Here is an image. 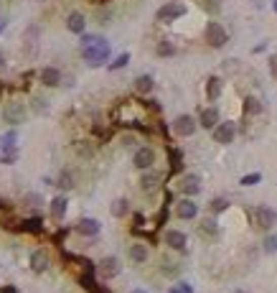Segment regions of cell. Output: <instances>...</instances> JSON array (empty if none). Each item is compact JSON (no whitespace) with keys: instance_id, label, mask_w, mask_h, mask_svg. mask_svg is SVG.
Instances as JSON below:
<instances>
[{"instance_id":"1","label":"cell","mask_w":277,"mask_h":293,"mask_svg":"<svg viewBox=\"0 0 277 293\" xmlns=\"http://www.w3.org/2000/svg\"><path fill=\"white\" fill-rule=\"evenodd\" d=\"M82 56H84V61L94 69V67H102L107 59H110V44L102 39L99 44H94V46H89V49H82Z\"/></svg>"},{"instance_id":"2","label":"cell","mask_w":277,"mask_h":293,"mask_svg":"<svg viewBox=\"0 0 277 293\" xmlns=\"http://www.w3.org/2000/svg\"><path fill=\"white\" fill-rule=\"evenodd\" d=\"M203 39H206V44H209L211 49H221V46L229 41V34H226V28H224L219 21H209V23H206V31H203Z\"/></svg>"},{"instance_id":"3","label":"cell","mask_w":277,"mask_h":293,"mask_svg":"<svg viewBox=\"0 0 277 293\" xmlns=\"http://www.w3.org/2000/svg\"><path fill=\"white\" fill-rule=\"evenodd\" d=\"M186 6L183 3H178V0H170V3H165L163 8H158V13H155V21H160V23H170V21H178V18H183L186 16Z\"/></svg>"},{"instance_id":"4","label":"cell","mask_w":277,"mask_h":293,"mask_svg":"<svg viewBox=\"0 0 277 293\" xmlns=\"http://www.w3.org/2000/svg\"><path fill=\"white\" fill-rule=\"evenodd\" d=\"M26 115H28L26 102L13 100V102H8V105L3 107V120H6V122H11L13 127H16V125H21V122H26Z\"/></svg>"},{"instance_id":"5","label":"cell","mask_w":277,"mask_h":293,"mask_svg":"<svg viewBox=\"0 0 277 293\" xmlns=\"http://www.w3.org/2000/svg\"><path fill=\"white\" fill-rule=\"evenodd\" d=\"M196 127H198V120H196L193 115H178V117L173 120V133H176L178 138H191V135L196 133Z\"/></svg>"},{"instance_id":"6","label":"cell","mask_w":277,"mask_h":293,"mask_svg":"<svg viewBox=\"0 0 277 293\" xmlns=\"http://www.w3.org/2000/svg\"><path fill=\"white\" fill-rule=\"evenodd\" d=\"M252 219H254V227H257V230H264V232H267V230L277 222V214H274L269 207H254V209H252Z\"/></svg>"},{"instance_id":"7","label":"cell","mask_w":277,"mask_h":293,"mask_svg":"<svg viewBox=\"0 0 277 293\" xmlns=\"http://www.w3.org/2000/svg\"><path fill=\"white\" fill-rule=\"evenodd\" d=\"M97 275H99L102 280H112V278H117V275H120V260H117L115 255L102 257V260L97 263Z\"/></svg>"},{"instance_id":"8","label":"cell","mask_w":277,"mask_h":293,"mask_svg":"<svg viewBox=\"0 0 277 293\" xmlns=\"http://www.w3.org/2000/svg\"><path fill=\"white\" fill-rule=\"evenodd\" d=\"M178 191L183 194V197H196V194H201V176L198 174H183L181 176V181H178Z\"/></svg>"},{"instance_id":"9","label":"cell","mask_w":277,"mask_h":293,"mask_svg":"<svg viewBox=\"0 0 277 293\" xmlns=\"http://www.w3.org/2000/svg\"><path fill=\"white\" fill-rule=\"evenodd\" d=\"M234 138H236V125H234L231 120L219 122V125L214 127V140H216L219 145H229V143H234Z\"/></svg>"},{"instance_id":"10","label":"cell","mask_w":277,"mask_h":293,"mask_svg":"<svg viewBox=\"0 0 277 293\" xmlns=\"http://www.w3.org/2000/svg\"><path fill=\"white\" fill-rule=\"evenodd\" d=\"M153 164H155V151L150 148V145H143V148L135 151V156H132V166L135 169L148 171V169H153Z\"/></svg>"},{"instance_id":"11","label":"cell","mask_w":277,"mask_h":293,"mask_svg":"<svg viewBox=\"0 0 277 293\" xmlns=\"http://www.w3.org/2000/svg\"><path fill=\"white\" fill-rule=\"evenodd\" d=\"M176 217H178V219H196V217H198V204H196L191 197H183V199L176 204Z\"/></svg>"},{"instance_id":"12","label":"cell","mask_w":277,"mask_h":293,"mask_svg":"<svg viewBox=\"0 0 277 293\" xmlns=\"http://www.w3.org/2000/svg\"><path fill=\"white\" fill-rule=\"evenodd\" d=\"M74 230H77L82 237H97L99 230H102V224H99L94 217H82V219L74 224Z\"/></svg>"},{"instance_id":"13","label":"cell","mask_w":277,"mask_h":293,"mask_svg":"<svg viewBox=\"0 0 277 293\" xmlns=\"http://www.w3.org/2000/svg\"><path fill=\"white\" fill-rule=\"evenodd\" d=\"M165 245H168L170 250H176V252H186L188 237H186V232H181V230H168V232H165Z\"/></svg>"},{"instance_id":"14","label":"cell","mask_w":277,"mask_h":293,"mask_svg":"<svg viewBox=\"0 0 277 293\" xmlns=\"http://www.w3.org/2000/svg\"><path fill=\"white\" fill-rule=\"evenodd\" d=\"M31 270L33 273H46L49 270V265H51V257H49V252L44 250V247H39V250H33L31 252Z\"/></svg>"},{"instance_id":"15","label":"cell","mask_w":277,"mask_h":293,"mask_svg":"<svg viewBox=\"0 0 277 293\" xmlns=\"http://www.w3.org/2000/svg\"><path fill=\"white\" fill-rule=\"evenodd\" d=\"M219 122H221V115H219V110H216V107H203V110L198 112V125H201V127L214 130Z\"/></svg>"},{"instance_id":"16","label":"cell","mask_w":277,"mask_h":293,"mask_svg":"<svg viewBox=\"0 0 277 293\" xmlns=\"http://www.w3.org/2000/svg\"><path fill=\"white\" fill-rule=\"evenodd\" d=\"M66 28H69L72 34H77V36L87 34V18H84V13H79V11H72V13L66 16Z\"/></svg>"},{"instance_id":"17","label":"cell","mask_w":277,"mask_h":293,"mask_svg":"<svg viewBox=\"0 0 277 293\" xmlns=\"http://www.w3.org/2000/svg\"><path fill=\"white\" fill-rule=\"evenodd\" d=\"M160 181H163V174L148 169V171H143V176H140V189H143V191H155V189L160 186Z\"/></svg>"},{"instance_id":"18","label":"cell","mask_w":277,"mask_h":293,"mask_svg":"<svg viewBox=\"0 0 277 293\" xmlns=\"http://www.w3.org/2000/svg\"><path fill=\"white\" fill-rule=\"evenodd\" d=\"M49 212H51V219H54V222H64V217H66V212H69V202H66V197H56V199H51Z\"/></svg>"},{"instance_id":"19","label":"cell","mask_w":277,"mask_h":293,"mask_svg":"<svg viewBox=\"0 0 277 293\" xmlns=\"http://www.w3.org/2000/svg\"><path fill=\"white\" fill-rule=\"evenodd\" d=\"M39 79H41V84H46V87H59L61 84V72L56 69V67H44L41 72H39Z\"/></svg>"},{"instance_id":"20","label":"cell","mask_w":277,"mask_h":293,"mask_svg":"<svg viewBox=\"0 0 277 293\" xmlns=\"http://www.w3.org/2000/svg\"><path fill=\"white\" fill-rule=\"evenodd\" d=\"M127 255H130V260H132V263L143 265V263L150 257V250H148V245H145V242H132V245L127 247Z\"/></svg>"},{"instance_id":"21","label":"cell","mask_w":277,"mask_h":293,"mask_svg":"<svg viewBox=\"0 0 277 293\" xmlns=\"http://www.w3.org/2000/svg\"><path fill=\"white\" fill-rule=\"evenodd\" d=\"M132 87H135V92H137V94H150V92H153V87H155V79H153L150 74H140V77H135Z\"/></svg>"},{"instance_id":"22","label":"cell","mask_w":277,"mask_h":293,"mask_svg":"<svg viewBox=\"0 0 277 293\" xmlns=\"http://www.w3.org/2000/svg\"><path fill=\"white\" fill-rule=\"evenodd\" d=\"M221 89H224V79H221V77H209V79H206V97H209L211 102L221 97Z\"/></svg>"},{"instance_id":"23","label":"cell","mask_w":277,"mask_h":293,"mask_svg":"<svg viewBox=\"0 0 277 293\" xmlns=\"http://www.w3.org/2000/svg\"><path fill=\"white\" fill-rule=\"evenodd\" d=\"M110 212H112L115 219H125V217L130 214V202H127V199H115V202L110 204Z\"/></svg>"},{"instance_id":"24","label":"cell","mask_w":277,"mask_h":293,"mask_svg":"<svg viewBox=\"0 0 277 293\" xmlns=\"http://www.w3.org/2000/svg\"><path fill=\"white\" fill-rule=\"evenodd\" d=\"M54 186H59L61 191H72V189L77 186V179H74V174H72V171H61Z\"/></svg>"},{"instance_id":"25","label":"cell","mask_w":277,"mask_h":293,"mask_svg":"<svg viewBox=\"0 0 277 293\" xmlns=\"http://www.w3.org/2000/svg\"><path fill=\"white\" fill-rule=\"evenodd\" d=\"M16 140H18L16 130H11V133H6L3 138H0V148H3V153H13L16 151Z\"/></svg>"},{"instance_id":"26","label":"cell","mask_w":277,"mask_h":293,"mask_svg":"<svg viewBox=\"0 0 277 293\" xmlns=\"http://www.w3.org/2000/svg\"><path fill=\"white\" fill-rule=\"evenodd\" d=\"M198 232H201V237H216L219 235V224H216V219H203L201 224H198Z\"/></svg>"},{"instance_id":"27","label":"cell","mask_w":277,"mask_h":293,"mask_svg":"<svg viewBox=\"0 0 277 293\" xmlns=\"http://www.w3.org/2000/svg\"><path fill=\"white\" fill-rule=\"evenodd\" d=\"M21 227H23V232H31V235H39V232L44 230V222H41L39 217H31V219H23V222H21Z\"/></svg>"},{"instance_id":"28","label":"cell","mask_w":277,"mask_h":293,"mask_svg":"<svg viewBox=\"0 0 277 293\" xmlns=\"http://www.w3.org/2000/svg\"><path fill=\"white\" fill-rule=\"evenodd\" d=\"M262 112V102L257 97H247L244 100V115H259Z\"/></svg>"},{"instance_id":"29","label":"cell","mask_w":277,"mask_h":293,"mask_svg":"<svg viewBox=\"0 0 277 293\" xmlns=\"http://www.w3.org/2000/svg\"><path fill=\"white\" fill-rule=\"evenodd\" d=\"M44 204V197L41 194H36V191H31V194H23V207H28V209H36V207H41Z\"/></svg>"},{"instance_id":"30","label":"cell","mask_w":277,"mask_h":293,"mask_svg":"<svg viewBox=\"0 0 277 293\" xmlns=\"http://www.w3.org/2000/svg\"><path fill=\"white\" fill-rule=\"evenodd\" d=\"M209 209H211L214 214H221V212H226V209H229V202H226L224 197H216V199H211Z\"/></svg>"},{"instance_id":"31","label":"cell","mask_w":277,"mask_h":293,"mask_svg":"<svg viewBox=\"0 0 277 293\" xmlns=\"http://www.w3.org/2000/svg\"><path fill=\"white\" fill-rule=\"evenodd\" d=\"M262 250H264L267 255H274V252H277V235H267V237L262 240Z\"/></svg>"},{"instance_id":"32","label":"cell","mask_w":277,"mask_h":293,"mask_svg":"<svg viewBox=\"0 0 277 293\" xmlns=\"http://www.w3.org/2000/svg\"><path fill=\"white\" fill-rule=\"evenodd\" d=\"M158 56H173L176 54V46L170 41H158V49H155Z\"/></svg>"},{"instance_id":"33","label":"cell","mask_w":277,"mask_h":293,"mask_svg":"<svg viewBox=\"0 0 277 293\" xmlns=\"http://www.w3.org/2000/svg\"><path fill=\"white\" fill-rule=\"evenodd\" d=\"M201 8H203L206 13L216 16V13L221 11V0H201Z\"/></svg>"},{"instance_id":"34","label":"cell","mask_w":277,"mask_h":293,"mask_svg":"<svg viewBox=\"0 0 277 293\" xmlns=\"http://www.w3.org/2000/svg\"><path fill=\"white\" fill-rule=\"evenodd\" d=\"M127 64H130V54L125 51V54H120V56H117V59H115V61L110 64V72H117V69L127 67Z\"/></svg>"},{"instance_id":"35","label":"cell","mask_w":277,"mask_h":293,"mask_svg":"<svg viewBox=\"0 0 277 293\" xmlns=\"http://www.w3.org/2000/svg\"><path fill=\"white\" fill-rule=\"evenodd\" d=\"M99 41H102V36H97V34H82V49H89Z\"/></svg>"},{"instance_id":"36","label":"cell","mask_w":277,"mask_h":293,"mask_svg":"<svg viewBox=\"0 0 277 293\" xmlns=\"http://www.w3.org/2000/svg\"><path fill=\"white\" fill-rule=\"evenodd\" d=\"M97 23H99V26H110V23H112V11H107V8L102 11V8H99V11H97Z\"/></svg>"},{"instance_id":"37","label":"cell","mask_w":277,"mask_h":293,"mask_svg":"<svg viewBox=\"0 0 277 293\" xmlns=\"http://www.w3.org/2000/svg\"><path fill=\"white\" fill-rule=\"evenodd\" d=\"M259 181H262V174H257V171H254V174L241 176V181H239V184H241V186H254V184H259Z\"/></svg>"},{"instance_id":"38","label":"cell","mask_w":277,"mask_h":293,"mask_svg":"<svg viewBox=\"0 0 277 293\" xmlns=\"http://www.w3.org/2000/svg\"><path fill=\"white\" fill-rule=\"evenodd\" d=\"M181 166H183V164H181V153L173 151V153H170V171H181Z\"/></svg>"},{"instance_id":"39","label":"cell","mask_w":277,"mask_h":293,"mask_svg":"<svg viewBox=\"0 0 277 293\" xmlns=\"http://www.w3.org/2000/svg\"><path fill=\"white\" fill-rule=\"evenodd\" d=\"M120 143H122V145H125V148H132V145H135V143H137V138H135V135H132V133H125V135H122V138H120Z\"/></svg>"},{"instance_id":"40","label":"cell","mask_w":277,"mask_h":293,"mask_svg":"<svg viewBox=\"0 0 277 293\" xmlns=\"http://www.w3.org/2000/svg\"><path fill=\"white\" fill-rule=\"evenodd\" d=\"M163 273H165V275H176V273H178V263H168V260H163Z\"/></svg>"},{"instance_id":"41","label":"cell","mask_w":277,"mask_h":293,"mask_svg":"<svg viewBox=\"0 0 277 293\" xmlns=\"http://www.w3.org/2000/svg\"><path fill=\"white\" fill-rule=\"evenodd\" d=\"M33 102H36V110H39V112H46V110H49V100H41V97H39V100H33Z\"/></svg>"},{"instance_id":"42","label":"cell","mask_w":277,"mask_h":293,"mask_svg":"<svg viewBox=\"0 0 277 293\" xmlns=\"http://www.w3.org/2000/svg\"><path fill=\"white\" fill-rule=\"evenodd\" d=\"M269 74L277 79V54H274V56H269Z\"/></svg>"},{"instance_id":"43","label":"cell","mask_w":277,"mask_h":293,"mask_svg":"<svg viewBox=\"0 0 277 293\" xmlns=\"http://www.w3.org/2000/svg\"><path fill=\"white\" fill-rule=\"evenodd\" d=\"M178 290L181 293H193V285L191 283H178Z\"/></svg>"},{"instance_id":"44","label":"cell","mask_w":277,"mask_h":293,"mask_svg":"<svg viewBox=\"0 0 277 293\" xmlns=\"http://www.w3.org/2000/svg\"><path fill=\"white\" fill-rule=\"evenodd\" d=\"M6 69V56H3V51H0V72Z\"/></svg>"},{"instance_id":"45","label":"cell","mask_w":277,"mask_h":293,"mask_svg":"<svg viewBox=\"0 0 277 293\" xmlns=\"http://www.w3.org/2000/svg\"><path fill=\"white\" fill-rule=\"evenodd\" d=\"M272 11L277 13V0H272Z\"/></svg>"},{"instance_id":"46","label":"cell","mask_w":277,"mask_h":293,"mask_svg":"<svg viewBox=\"0 0 277 293\" xmlns=\"http://www.w3.org/2000/svg\"><path fill=\"white\" fill-rule=\"evenodd\" d=\"M168 293H181V290H178V288H170V290H168Z\"/></svg>"},{"instance_id":"47","label":"cell","mask_w":277,"mask_h":293,"mask_svg":"<svg viewBox=\"0 0 277 293\" xmlns=\"http://www.w3.org/2000/svg\"><path fill=\"white\" fill-rule=\"evenodd\" d=\"M132 293H145V290H143V288H135V290H132Z\"/></svg>"},{"instance_id":"48","label":"cell","mask_w":277,"mask_h":293,"mask_svg":"<svg viewBox=\"0 0 277 293\" xmlns=\"http://www.w3.org/2000/svg\"><path fill=\"white\" fill-rule=\"evenodd\" d=\"M6 28V21H0V31H3Z\"/></svg>"},{"instance_id":"49","label":"cell","mask_w":277,"mask_h":293,"mask_svg":"<svg viewBox=\"0 0 277 293\" xmlns=\"http://www.w3.org/2000/svg\"><path fill=\"white\" fill-rule=\"evenodd\" d=\"M97 3H107V0H97Z\"/></svg>"}]
</instances>
